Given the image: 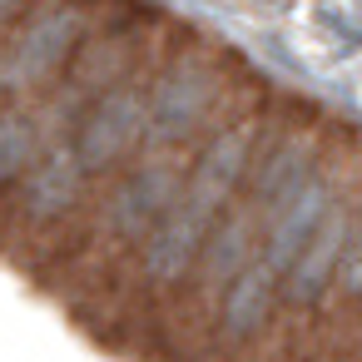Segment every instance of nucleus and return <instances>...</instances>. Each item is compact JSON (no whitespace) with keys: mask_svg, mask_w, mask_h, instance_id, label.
Returning <instances> with one entry per match:
<instances>
[{"mask_svg":"<svg viewBox=\"0 0 362 362\" xmlns=\"http://www.w3.org/2000/svg\"><path fill=\"white\" fill-rule=\"evenodd\" d=\"M45 129L30 110V100H6L0 105V189H6L40 149H45Z\"/></svg>","mask_w":362,"mask_h":362,"instance_id":"nucleus-4","label":"nucleus"},{"mask_svg":"<svg viewBox=\"0 0 362 362\" xmlns=\"http://www.w3.org/2000/svg\"><path fill=\"white\" fill-rule=\"evenodd\" d=\"M189 30L184 25H174V35L169 40H159L119 85H110L105 95H95L85 110H80V119L70 124V149H75V159L85 164V174L90 179H100V174H115L119 164H129L139 149H144V129H149V85H154V70L164 65V55L184 40Z\"/></svg>","mask_w":362,"mask_h":362,"instance_id":"nucleus-2","label":"nucleus"},{"mask_svg":"<svg viewBox=\"0 0 362 362\" xmlns=\"http://www.w3.org/2000/svg\"><path fill=\"white\" fill-rule=\"evenodd\" d=\"M273 313H278V273H273L263 258H253V263H243V268L228 278V288L218 293L214 337H218L223 347H238V342H248Z\"/></svg>","mask_w":362,"mask_h":362,"instance_id":"nucleus-3","label":"nucleus"},{"mask_svg":"<svg viewBox=\"0 0 362 362\" xmlns=\"http://www.w3.org/2000/svg\"><path fill=\"white\" fill-rule=\"evenodd\" d=\"M90 189H95V179L75 159L70 139H50L6 189H0V248L16 258L25 243H35V253L25 258V268H35L45 243L75 218V209L85 204Z\"/></svg>","mask_w":362,"mask_h":362,"instance_id":"nucleus-1","label":"nucleus"},{"mask_svg":"<svg viewBox=\"0 0 362 362\" xmlns=\"http://www.w3.org/2000/svg\"><path fill=\"white\" fill-rule=\"evenodd\" d=\"M30 6V0H0V35H6L11 25H16V16Z\"/></svg>","mask_w":362,"mask_h":362,"instance_id":"nucleus-5","label":"nucleus"}]
</instances>
